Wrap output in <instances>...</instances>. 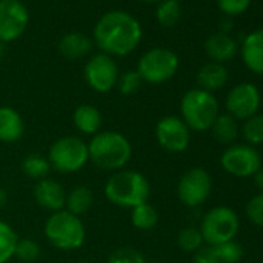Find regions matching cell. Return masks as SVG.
<instances>
[{
	"label": "cell",
	"mask_w": 263,
	"mask_h": 263,
	"mask_svg": "<svg viewBox=\"0 0 263 263\" xmlns=\"http://www.w3.org/2000/svg\"><path fill=\"white\" fill-rule=\"evenodd\" d=\"M143 37L140 22L125 11L105 13L93 30L95 44L108 56H125L134 51Z\"/></svg>",
	"instance_id": "cell-1"
},
{
	"label": "cell",
	"mask_w": 263,
	"mask_h": 263,
	"mask_svg": "<svg viewBox=\"0 0 263 263\" xmlns=\"http://www.w3.org/2000/svg\"><path fill=\"white\" fill-rule=\"evenodd\" d=\"M87 146L88 160L105 172H118L124 169L132 158V144L127 137L119 132H99L91 137Z\"/></svg>",
	"instance_id": "cell-2"
},
{
	"label": "cell",
	"mask_w": 263,
	"mask_h": 263,
	"mask_svg": "<svg viewBox=\"0 0 263 263\" xmlns=\"http://www.w3.org/2000/svg\"><path fill=\"white\" fill-rule=\"evenodd\" d=\"M104 194L111 204L134 209L149 200L151 183L141 172L121 169L108 177L104 186Z\"/></svg>",
	"instance_id": "cell-3"
},
{
	"label": "cell",
	"mask_w": 263,
	"mask_h": 263,
	"mask_svg": "<svg viewBox=\"0 0 263 263\" xmlns=\"http://www.w3.org/2000/svg\"><path fill=\"white\" fill-rule=\"evenodd\" d=\"M44 234L54 248L62 251L78 249L85 241V226L81 217L65 209L50 214L44 226Z\"/></svg>",
	"instance_id": "cell-4"
},
{
	"label": "cell",
	"mask_w": 263,
	"mask_h": 263,
	"mask_svg": "<svg viewBox=\"0 0 263 263\" xmlns=\"http://www.w3.org/2000/svg\"><path fill=\"white\" fill-rule=\"evenodd\" d=\"M181 119L194 132L211 130L218 113V101L209 91L192 88L181 99Z\"/></svg>",
	"instance_id": "cell-5"
},
{
	"label": "cell",
	"mask_w": 263,
	"mask_h": 263,
	"mask_svg": "<svg viewBox=\"0 0 263 263\" xmlns=\"http://www.w3.org/2000/svg\"><path fill=\"white\" fill-rule=\"evenodd\" d=\"M48 161L51 169L59 174H74L79 172L88 160V146L79 137H62L56 140L48 151Z\"/></svg>",
	"instance_id": "cell-6"
},
{
	"label": "cell",
	"mask_w": 263,
	"mask_h": 263,
	"mask_svg": "<svg viewBox=\"0 0 263 263\" xmlns=\"http://www.w3.org/2000/svg\"><path fill=\"white\" fill-rule=\"evenodd\" d=\"M238 215L234 209L226 206H217L208 211L203 217L200 232L203 235V240L209 246H215L234 240L238 232Z\"/></svg>",
	"instance_id": "cell-7"
},
{
	"label": "cell",
	"mask_w": 263,
	"mask_h": 263,
	"mask_svg": "<svg viewBox=\"0 0 263 263\" xmlns=\"http://www.w3.org/2000/svg\"><path fill=\"white\" fill-rule=\"evenodd\" d=\"M180 61L178 56L167 48H152L146 51L138 61V74L143 82L149 84H163L172 79L178 70Z\"/></svg>",
	"instance_id": "cell-8"
},
{
	"label": "cell",
	"mask_w": 263,
	"mask_h": 263,
	"mask_svg": "<svg viewBox=\"0 0 263 263\" xmlns=\"http://www.w3.org/2000/svg\"><path fill=\"white\" fill-rule=\"evenodd\" d=\"M84 76L91 90L96 93H108L116 87L119 71L115 59L105 53L93 54L84 68Z\"/></svg>",
	"instance_id": "cell-9"
},
{
	"label": "cell",
	"mask_w": 263,
	"mask_h": 263,
	"mask_svg": "<svg viewBox=\"0 0 263 263\" xmlns=\"http://www.w3.org/2000/svg\"><path fill=\"white\" fill-rule=\"evenodd\" d=\"M155 138L160 147L169 154H181L189 147L191 130L178 116H163L155 127Z\"/></svg>",
	"instance_id": "cell-10"
},
{
	"label": "cell",
	"mask_w": 263,
	"mask_h": 263,
	"mask_svg": "<svg viewBox=\"0 0 263 263\" xmlns=\"http://www.w3.org/2000/svg\"><path fill=\"white\" fill-rule=\"evenodd\" d=\"M212 191V178L208 171L194 167L187 171L178 181L177 195L180 201L187 208H197L203 204Z\"/></svg>",
	"instance_id": "cell-11"
},
{
	"label": "cell",
	"mask_w": 263,
	"mask_h": 263,
	"mask_svg": "<svg viewBox=\"0 0 263 263\" xmlns=\"http://www.w3.org/2000/svg\"><path fill=\"white\" fill-rule=\"evenodd\" d=\"M220 163L228 174L238 178L252 177L261 167L260 154L252 146L246 144H235L228 147L223 152Z\"/></svg>",
	"instance_id": "cell-12"
},
{
	"label": "cell",
	"mask_w": 263,
	"mask_h": 263,
	"mask_svg": "<svg viewBox=\"0 0 263 263\" xmlns=\"http://www.w3.org/2000/svg\"><path fill=\"white\" fill-rule=\"evenodd\" d=\"M30 14L21 0H0V42L19 39L28 27Z\"/></svg>",
	"instance_id": "cell-13"
},
{
	"label": "cell",
	"mask_w": 263,
	"mask_h": 263,
	"mask_svg": "<svg viewBox=\"0 0 263 263\" xmlns=\"http://www.w3.org/2000/svg\"><path fill=\"white\" fill-rule=\"evenodd\" d=\"M260 107V93L255 85L243 82L235 85L226 96L228 113L235 119H248Z\"/></svg>",
	"instance_id": "cell-14"
},
{
	"label": "cell",
	"mask_w": 263,
	"mask_h": 263,
	"mask_svg": "<svg viewBox=\"0 0 263 263\" xmlns=\"http://www.w3.org/2000/svg\"><path fill=\"white\" fill-rule=\"evenodd\" d=\"M34 200L36 203L45 209L53 212L65 209V201H67V191L64 186L53 180V178H44L36 183L34 186Z\"/></svg>",
	"instance_id": "cell-15"
},
{
	"label": "cell",
	"mask_w": 263,
	"mask_h": 263,
	"mask_svg": "<svg viewBox=\"0 0 263 263\" xmlns=\"http://www.w3.org/2000/svg\"><path fill=\"white\" fill-rule=\"evenodd\" d=\"M25 134V122L13 107H0V141L11 144L17 143Z\"/></svg>",
	"instance_id": "cell-16"
},
{
	"label": "cell",
	"mask_w": 263,
	"mask_h": 263,
	"mask_svg": "<svg viewBox=\"0 0 263 263\" xmlns=\"http://www.w3.org/2000/svg\"><path fill=\"white\" fill-rule=\"evenodd\" d=\"M73 124L82 135L95 137L101 132L102 115L99 108L90 104H82L73 111Z\"/></svg>",
	"instance_id": "cell-17"
},
{
	"label": "cell",
	"mask_w": 263,
	"mask_h": 263,
	"mask_svg": "<svg viewBox=\"0 0 263 263\" xmlns=\"http://www.w3.org/2000/svg\"><path fill=\"white\" fill-rule=\"evenodd\" d=\"M58 48L64 58L70 61H76V59L85 58L91 51L93 41L82 33H68L61 37Z\"/></svg>",
	"instance_id": "cell-18"
},
{
	"label": "cell",
	"mask_w": 263,
	"mask_h": 263,
	"mask_svg": "<svg viewBox=\"0 0 263 263\" xmlns=\"http://www.w3.org/2000/svg\"><path fill=\"white\" fill-rule=\"evenodd\" d=\"M241 56L251 71L263 74V30H257L245 39Z\"/></svg>",
	"instance_id": "cell-19"
},
{
	"label": "cell",
	"mask_w": 263,
	"mask_h": 263,
	"mask_svg": "<svg viewBox=\"0 0 263 263\" xmlns=\"http://www.w3.org/2000/svg\"><path fill=\"white\" fill-rule=\"evenodd\" d=\"M197 82L201 90L212 93L224 87V84L228 82V70L218 62L206 64L200 68L197 74Z\"/></svg>",
	"instance_id": "cell-20"
},
{
	"label": "cell",
	"mask_w": 263,
	"mask_h": 263,
	"mask_svg": "<svg viewBox=\"0 0 263 263\" xmlns=\"http://www.w3.org/2000/svg\"><path fill=\"white\" fill-rule=\"evenodd\" d=\"M204 50L209 54V58H212L215 62L220 64V62L229 61V59H232L235 56V53H237V44L228 34L217 33V34L211 36L206 41Z\"/></svg>",
	"instance_id": "cell-21"
},
{
	"label": "cell",
	"mask_w": 263,
	"mask_h": 263,
	"mask_svg": "<svg viewBox=\"0 0 263 263\" xmlns=\"http://www.w3.org/2000/svg\"><path fill=\"white\" fill-rule=\"evenodd\" d=\"M93 192L87 186H76L67 192L65 211L71 212L76 217L87 214L93 206Z\"/></svg>",
	"instance_id": "cell-22"
},
{
	"label": "cell",
	"mask_w": 263,
	"mask_h": 263,
	"mask_svg": "<svg viewBox=\"0 0 263 263\" xmlns=\"http://www.w3.org/2000/svg\"><path fill=\"white\" fill-rule=\"evenodd\" d=\"M212 137L221 144H231L238 137V124L237 119L232 118L229 113L218 115L211 127Z\"/></svg>",
	"instance_id": "cell-23"
},
{
	"label": "cell",
	"mask_w": 263,
	"mask_h": 263,
	"mask_svg": "<svg viewBox=\"0 0 263 263\" xmlns=\"http://www.w3.org/2000/svg\"><path fill=\"white\" fill-rule=\"evenodd\" d=\"M130 211H132L130 212V221L140 231H151L158 224V220H160L158 211L149 201L138 204L137 208L130 209Z\"/></svg>",
	"instance_id": "cell-24"
},
{
	"label": "cell",
	"mask_w": 263,
	"mask_h": 263,
	"mask_svg": "<svg viewBox=\"0 0 263 263\" xmlns=\"http://www.w3.org/2000/svg\"><path fill=\"white\" fill-rule=\"evenodd\" d=\"M22 171H24V174L28 178L36 180V181H41L44 178H48V175L51 172V164H50V161H48L47 157L33 154V155H28V157L24 158V161H22Z\"/></svg>",
	"instance_id": "cell-25"
},
{
	"label": "cell",
	"mask_w": 263,
	"mask_h": 263,
	"mask_svg": "<svg viewBox=\"0 0 263 263\" xmlns=\"http://www.w3.org/2000/svg\"><path fill=\"white\" fill-rule=\"evenodd\" d=\"M19 237L16 231L4 220H0V263H7L14 257Z\"/></svg>",
	"instance_id": "cell-26"
},
{
	"label": "cell",
	"mask_w": 263,
	"mask_h": 263,
	"mask_svg": "<svg viewBox=\"0 0 263 263\" xmlns=\"http://www.w3.org/2000/svg\"><path fill=\"white\" fill-rule=\"evenodd\" d=\"M181 17V5L178 0H163L157 8V21L163 27L175 25Z\"/></svg>",
	"instance_id": "cell-27"
},
{
	"label": "cell",
	"mask_w": 263,
	"mask_h": 263,
	"mask_svg": "<svg viewBox=\"0 0 263 263\" xmlns=\"http://www.w3.org/2000/svg\"><path fill=\"white\" fill-rule=\"evenodd\" d=\"M212 249L218 263H240V260L243 258V248L234 240L215 245L212 246Z\"/></svg>",
	"instance_id": "cell-28"
},
{
	"label": "cell",
	"mask_w": 263,
	"mask_h": 263,
	"mask_svg": "<svg viewBox=\"0 0 263 263\" xmlns=\"http://www.w3.org/2000/svg\"><path fill=\"white\" fill-rule=\"evenodd\" d=\"M243 138L254 146L263 144V115H254L245 119L243 124Z\"/></svg>",
	"instance_id": "cell-29"
},
{
	"label": "cell",
	"mask_w": 263,
	"mask_h": 263,
	"mask_svg": "<svg viewBox=\"0 0 263 263\" xmlns=\"http://www.w3.org/2000/svg\"><path fill=\"white\" fill-rule=\"evenodd\" d=\"M178 246L184 251V252H197L200 248H203V235L200 232V229L197 228H184L180 231L178 237H177Z\"/></svg>",
	"instance_id": "cell-30"
},
{
	"label": "cell",
	"mask_w": 263,
	"mask_h": 263,
	"mask_svg": "<svg viewBox=\"0 0 263 263\" xmlns=\"http://www.w3.org/2000/svg\"><path fill=\"white\" fill-rule=\"evenodd\" d=\"M14 257L24 263H34L41 257V248L33 238H19L16 243Z\"/></svg>",
	"instance_id": "cell-31"
},
{
	"label": "cell",
	"mask_w": 263,
	"mask_h": 263,
	"mask_svg": "<svg viewBox=\"0 0 263 263\" xmlns=\"http://www.w3.org/2000/svg\"><path fill=\"white\" fill-rule=\"evenodd\" d=\"M143 85V79L141 76L138 74L137 70H130V71H125L122 74H119L118 78V82H116V87L119 90L121 95H125V96H130V95H135Z\"/></svg>",
	"instance_id": "cell-32"
},
{
	"label": "cell",
	"mask_w": 263,
	"mask_h": 263,
	"mask_svg": "<svg viewBox=\"0 0 263 263\" xmlns=\"http://www.w3.org/2000/svg\"><path fill=\"white\" fill-rule=\"evenodd\" d=\"M107 263H147L143 252L135 248H118L115 249Z\"/></svg>",
	"instance_id": "cell-33"
},
{
	"label": "cell",
	"mask_w": 263,
	"mask_h": 263,
	"mask_svg": "<svg viewBox=\"0 0 263 263\" xmlns=\"http://www.w3.org/2000/svg\"><path fill=\"white\" fill-rule=\"evenodd\" d=\"M246 215L252 224L263 228V194H258L248 201Z\"/></svg>",
	"instance_id": "cell-34"
},
{
	"label": "cell",
	"mask_w": 263,
	"mask_h": 263,
	"mask_svg": "<svg viewBox=\"0 0 263 263\" xmlns=\"http://www.w3.org/2000/svg\"><path fill=\"white\" fill-rule=\"evenodd\" d=\"M217 2L223 13L229 16H237L248 10L251 0H217Z\"/></svg>",
	"instance_id": "cell-35"
},
{
	"label": "cell",
	"mask_w": 263,
	"mask_h": 263,
	"mask_svg": "<svg viewBox=\"0 0 263 263\" xmlns=\"http://www.w3.org/2000/svg\"><path fill=\"white\" fill-rule=\"evenodd\" d=\"M192 263H218L212 246L208 248H200L195 254H194V260Z\"/></svg>",
	"instance_id": "cell-36"
},
{
	"label": "cell",
	"mask_w": 263,
	"mask_h": 263,
	"mask_svg": "<svg viewBox=\"0 0 263 263\" xmlns=\"http://www.w3.org/2000/svg\"><path fill=\"white\" fill-rule=\"evenodd\" d=\"M252 177H254V183H255V186H257V187L261 191V194H263V169L260 167V169H258Z\"/></svg>",
	"instance_id": "cell-37"
},
{
	"label": "cell",
	"mask_w": 263,
	"mask_h": 263,
	"mask_svg": "<svg viewBox=\"0 0 263 263\" xmlns=\"http://www.w3.org/2000/svg\"><path fill=\"white\" fill-rule=\"evenodd\" d=\"M8 203V195H7V191L4 187H0V211H2Z\"/></svg>",
	"instance_id": "cell-38"
},
{
	"label": "cell",
	"mask_w": 263,
	"mask_h": 263,
	"mask_svg": "<svg viewBox=\"0 0 263 263\" xmlns=\"http://www.w3.org/2000/svg\"><path fill=\"white\" fill-rule=\"evenodd\" d=\"M229 30H232V22H231V21H224V22L221 24V33L224 34V33H228Z\"/></svg>",
	"instance_id": "cell-39"
},
{
	"label": "cell",
	"mask_w": 263,
	"mask_h": 263,
	"mask_svg": "<svg viewBox=\"0 0 263 263\" xmlns=\"http://www.w3.org/2000/svg\"><path fill=\"white\" fill-rule=\"evenodd\" d=\"M4 51H5V50H4V44L0 42V61H2V58H4Z\"/></svg>",
	"instance_id": "cell-40"
},
{
	"label": "cell",
	"mask_w": 263,
	"mask_h": 263,
	"mask_svg": "<svg viewBox=\"0 0 263 263\" xmlns=\"http://www.w3.org/2000/svg\"><path fill=\"white\" fill-rule=\"evenodd\" d=\"M143 2H163V0H143Z\"/></svg>",
	"instance_id": "cell-41"
}]
</instances>
